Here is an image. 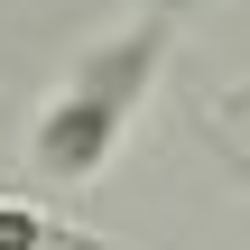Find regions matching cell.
<instances>
[{
	"label": "cell",
	"instance_id": "obj_1",
	"mask_svg": "<svg viewBox=\"0 0 250 250\" xmlns=\"http://www.w3.org/2000/svg\"><path fill=\"white\" fill-rule=\"evenodd\" d=\"M176 19H186V0H158V9H139L121 37H102V46L74 56V74H65V83L46 93V111L28 121V158H37V176H56V186H93V176L111 167V148L130 139L139 102H148L167 46H176Z\"/></svg>",
	"mask_w": 250,
	"mask_h": 250
},
{
	"label": "cell",
	"instance_id": "obj_2",
	"mask_svg": "<svg viewBox=\"0 0 250 250\" xmlns=\"http://www.w3.org/2000/svg\"><path fill=\"white\" fill-rule=\"evenodd\" d=\"M0 250H83L74 232H56L37 204H19V195H0Z\"/></svg>",
	"mask_w": 250,
	"mask_h": 250
}]
</instances>
